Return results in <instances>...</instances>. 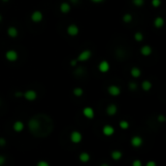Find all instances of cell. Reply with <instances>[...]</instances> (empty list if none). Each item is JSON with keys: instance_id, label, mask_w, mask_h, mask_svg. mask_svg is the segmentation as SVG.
Listing matches in <instances>:
<instances>
[{"instance_id": "19", "label": "cell", "mask_w": 166, "mask_h": 166, "mask_svg": "<svg viewBox=\"0 0 166 166\" xmlns=\"http://www.w3.org/2000/svg\"><path fill=\"white\" fill-rule=\"evenodd\" d=\"M13 128L16 132H20V131H22L23 128H24V124H23V122L22 121H17L14 122Z\"/></svg>"}, {"instance_id": "34", "label": "cell", "mask_w": 166, "mask_h": 166, "mask_svg": "<svg viewBox=\"0 0 166 166\" xmlns=\"http://www.w3.org/2000/svg\"><path fill=\"white\" fill-rule=\"evenodd\" d=\"M146 166H156V163L154 162V161H153V160H150V161L147 162Z\"/></svg>"}, {"instance_id": "9", "label": "cell", "mask_w": 166, "mask_h": 166, "mask_svg": "<svg viewBox=\"0 0 166 166\" xmlns=\"http://www.w3.org/2000/svg\"><path fill=\"white\" fill-rule=\"evenodd\" d=\"M82 139H83V136L82 134L79 132V131H73V132L70 134V140L71 142H73L74 144H79Z\"/></svg>"}, {"instance_id": "17", "label": "cell", "mask_w": 166, "mask_h": 166, "mask_svg": "<svg viewBox=\"0 0 166 166\" xmlns=\"http://www.w3.org/2000/svg\"><path fill=\"white\" fill-rule=\"evenodd\" d=\"M130 75L132 78H135V79H138L141 77L142 75V71L139 67H132L130 70Z\"/></svg>"}, {"instance_id": "38", "label": "cell", "mask_w": 166, "mask_h": 166, "mask_svg": "<svg viewBox=\"0 0 166 166\" xmlns=\"http://www.w3.org/2000/svg\"><path fill=\"white\" fill-rule=\"evenodd\" d=\"M70 1H71L73 4H77V3L79 2V0H70Z\"/></svg>"}, {"instance_id": "5", "label": "cell", "mask_w": 166, "mask_h": 166, "mask_svg": "<svg viewBox=\"0 0 166 166\" xmlns=\"http://www.w3.org/2000/svg\"><path fill=\"white\" fill-rule=\"evenodd\" d=\"M40 121H38L37 119H29V121H28V128H29V130L31 131V132H37L38 130L40 129Z\"/></svg>"}, {"instance_id": "40", "label": "cell", "mask_w": 166, "mask_h": 166, "mask_svg": "<svg viewBox=\"0 0 166 166\" xmlns=\"http://www.w3.org/2000/svg\"><path fill=\"white\" fill-rule=\"evenodd\" d=\"M100 166H110L109 164H107V163H102Z\"/></svg>"}, {"instance_id": "1", "label": "cell", "mask_w": 166, "mask_h": 166, "mask_svg": "<svg viewBox=\"0 0 166 166\" xmlns=\"http://www.w3.org/2000/svg\"><path fill=\"white\" fill-rule=\"evenodd\" d=\"M91 56H92V52L90 50H84V51H82L80 54H78L76 60H77L78 62H86V61L90 59Z\"/></svg>"}, {"instance_id": "21", "label": "cell", "mask_w": 166, "mask_h": 166, "mask_svg": "<svg viewBox=\"0 0 166 166\" xmlns=\"http://www.w3.org/2000/svg\"><path fill=\"white\" fill-rule=\"evenodd\" d=\"M79 159L81 160V162H84V163H86L89 161L90 159V156L86 151H84V153H80V156H79Z\"/></svg>"}, {"instance_id": "7", "label": "cell", "mask_w": 166, "mask_h": 166, "mask_svg": "<svg viewBox=\"0 0 166 166\" xmlns=\"http://www.w3.org/2000/svg\"><path fill=\"white\" fill-rule=\"evenodd\" d=\"M108 93L112 96H119L121 94V87L116 84H112V86H108Z\"/></svg>"}, {"instance_id": "33", "label": "cell", "mask_w": 166, "mask_h": 166, "mask_svg": "<svg viewBox=\"0 0 166 166\" xmlns=\"http://www.w3.org/2000/svg\"><path fill=\"white\" fill-rule=\"evenodd\" d=\"M6 161V158H5V156H0V166H2L3 164L5 163Z\"/></svg>"}, {"instance_id": "39", "label": "cell", "mask_w": 166, "mask_h": 166, "mask_svg": "<svg viewBox=\"0 0 166 166\" xmlns=\"http://www.w3.org/2000/svg\"><path fill=\"white\" fill-rule=\"evenodd\" d=\"M16 96H22V92H17L16 93Z\"/></svg>"}, {"instance_id": "15", "label": "cell", "mask_w": 166, "mask_h": 166, "mask_svg": "<svg viewBox=\"0 0 166 166\" xmlns=\"http://www.w3.org/2000/svg\"><path fill=\"white\" fill-rule=\"evenodd\" d=\"M7 34L10 38H17L19 36V30L15 26H9L7 29Z\"/></svg>"}, {"instance_id": "37", "label": "cell", "mask_w": 166, "mask_h": 166, "mask_svg": "<svg viewBox=\"0 0 166 166\" xmlns=\"http://www.w3.org/2000/svg\"><path fill=\"white\" fill-rule=\"evenodd\" d=\"M77 63H78V61L74 59V60H71V62H70V64H71V66H76L77 65Z\"/></svg>"}, {"instance_id": "41", "label": "cell", "mask_w": 166, "mask_h": 166, "mask_svg": "<svg viewBox=\"0 0 166 166\" xmlns=\"http://www.w3.org/2000/svg\"><path fill=\"white\" fill-rule=\"evenodd\" d=\"M2 2H4V3H7V2H9L10 1V0H1Z\"/></svg>"}, {"instance_id": "6", "label": "cell", "mask_w": 166, "mask_h": 166, "mask_svg": "<svg viewBox=\"0 0 166 166\" xmlns=\"http://www.w3.org/2000/svg\"><path fill=\"white\" fill-rule=\"evenodd\" d=\"M22 96L27 101H34L37 98V92L34 89H28L24 93H22Z\"/></svg>"}, {"instance_id": "8", "label": "cell", "mask_w": 166, "mask_h": 166, "mask_svg": "<svg viewBox=\"0 0 166 166\" xmlns=\"http://www.w3.org/2000/svg\"><path fill=\"white\" fill-rule=\"evenodd\" d=\"M111 65L107 60H102L98 64V70L101 73H107L110 71Z\"/></svg>"}, {"instance_id": "27", "label": "cell", "mask_w": 166, "mask_h": 166, "mask_svg": "<svg viewBox=\"0 0 166 166\" xmlns=\"http://www.w3.org/2000/svg\"><path fill=\"white\" fill-rule=\"evenodd\" d=\"M132 4L140 8L145 4V0H132Z\"/></svg>"}, {"instance_id": "16", "label": "cell", "mask_w": 166, "mask_h": 166, "mask_svg": "<svg viewBox=\"0 0 166 166\" xmlns=\"http://www.w3.org/2000/svg\"><path fill=\"white\" fill-rule=\"evenodd\" d=\"M116 112H118V107L115 104H110L108 105L106 108V113L108 116H114L116 115Z\"/></svg>"}, {"instance_id": "11", "label": "cell", "mask_w": 166, "mask_h": 166, "mask_svg": "<svg viewBox=\"0 0 166 166\" xmlns=\"http://www.w3.org/2000/svg\"><path fill=\"white\" fill-rule=\"evenodd\" d=\"M102 132H103V134L105 136L110 137V136H112L114 133H115V128H114L112 125L106 124V125H104V126H103Z\"/></svg>"}, {"instance_id": "30", "label": "cell", "mask_w": 166, "mask_h": 166, "mask_svg": "<svg viewBox=\"0 0 166 166\" xmlns=\"http://www.w3.org/2000/svg\"><path fill=\"white\" fill-rule=\"evenodd\" d=\"M132 166H142V161L139 159H135L132 162Z\"/></svg>"}, {"instance_id": "29", "label": "cell", "mask_w": 166, "mask_h": 166, "mask_svg": "<svg viewBox=\"0 0 166 166\" xmlns=\"http://www.w3.org/2000/svg\"><path fill=\"white\" fill-rule=\"evenodd\" d=\"M36 166H50V164L47 161H45V160H40V161L37 163Z\"/></svg>"}, {"instance_id": "36", "label": "cell", "mask_w": 166, "mask_h": 166, "mask_svg": "<svg viewBox=\"0 0 166 166\" xmlns=\"http://www.w3.org/2000/svg\"><path fill=\"white\" fill-rule=\"evenodd\" d=\"M92 3H95V4H100V3L104 2L105 0H90Z\"/></svg>"}, {"instance_id": "20", "label": "cell", "mask_w": 166, "mask_h": 166, "mask_svg": "<svg viewBox=\"0 0 166 166\" xmlns=\"http://www.w3.org/2000/svg\"><path fill=\"white\" fill-rule=\"evenodd\" d=\"M141 87L144 91H150V90L151 89V87H153V84H151V82H150L149 80H145V81L142 82Z\"/></svg>"}, {"instance_id": "18", "label": "cell", "mask_w": 166, "mask_h": 166, "mask_svg": "<svg viewBox=\"0 0 166 166\" xmlns=\"http://www.w3.org/2000/svg\"><path fill=\"white\" fill-rule=\"evenodd\" d=\"M164 19L162 17H156V19L153 20V26L156 28H161L163 25H164Z\"/></svg>"}, {"instance_id": "2", "label": "cell", "mask_w": 166, "mask_h": 166, "mask_svg": "<svg viewBox=\"0 0 166 166\" xmlns=\"http://www.w3.org/2000/svg\"><path fill=\"white\" fill-rule=\"evenodd\" d=\"M5 58L6 60H8L9 62H16L19 59V54L15 50H8L5 52Z\"/></svg>"}, {"instance_id": "3", "label": "cell", "mask_w": 166, "mask_h": 166, "mask_svg": "<svg viewBox=\"0 0 166 166\" xmlns=\"http://www.w3.org/2000/svg\"><path fill=\"white\" fill-rule=\"evenodd\" d=\"M44 19V15L40 10H35L31 13L30 20L32 22L34 23H40Z\"/></svg>"}, {"instance_id": "31", "label": "cell", "mask_w": 166, "mask_h": 166, "mask_svg": "<svg viewBox=\"0 0 166 166\" xmlns=\"http://www.w3.org/2000/svg\"><path fill=\"white\" fill-rule=\"evenodd\" d=\"M129 89L131 90H134L137 89V84L136 83H133V82H131V83H129Z\"/></svg>"}, {"instance_id": "42", "label": "cell", "mask_w": 166, "mask_h": 166, "mask_svg": "<svg viewBox=\"0 0 166 166\" xmlns=\"http://www.w3.org/2000/svg\"><path fill=\"white\" fill-rule=\"evenodd\" d=\"M1 20H2V16H1V14H0V22H1Z\"/></svg>"}, {"instance_id": "10", "label": "cell", "mask_w": 166, "mask_h": 166, "mask_svg": "<svg viewBox=\"0 0 166 166\" xmlns=\"http://www.w3.org/2000/svg\"><path fill=\"white\" fill-rule=\"evenodd\" d=\"M151 52H153V49L149 45H144L140 49V54H141L143 56H150Z\"/></svg>"}, {"instance_id": "26", "label": "cell", "mask_w": 166, "mask_h": 166, "mask_svg": "<svg viewBox=\"0 0 166 166\" xmlns=\"http://www.w3.org/2000/svg\"><path fill=\"white\" fill-rule=\"evenodd\" d=\"M119 127L121 128V129H127L128 127H129V123H128L127 121H119Z\"/></svg>"}, {"instance_id": "35", "label": "cell", "mask_w": 166, "mask_h": 166, "mask_svg": "<svg viewBox=\"0 0 166 166\" xmlns=\"http://www.w3.org/2000/svg\"><path fill=\"white\" fill-rule=\"evenodd\" d=\"M5 145H6V140L4 138H0V147H3Z\"/></svg>"}, {"instance_id": "13", "label": "cell", "mask_w": 166, "mask_h": 166, "mask_svg": "<svg viewBox=\"0 0 166 166\" xmlns=\"http://www.w3.org/2000/svg\"><path fill=\"white\" fill-rule=\"evenodd\" d=\"M131 146L134 148H139L143 145V139L140 136H134L131 138Z\"/></svg>"}, {"instance_id": "28", "label": "cell", "mask_w": 166, "mask_h": 166, "mask_svg": "<svg viewBox=\"0 0 166 166\" xmlns=\"http://www.w3.org/2000/svg\"><path fill=\"white\" fill-rule=\"evenodd\" d=\"M161 5V0H151V6L153 8H158Z\"/></svg>"}, {"instance_id": "4", "label": "cell", "mask_w": 166, "mask_h": 166, "mask_svg": "<svg viewBox=\"0 0 166 166\" xmlns=\"http://www.w3.org/2000/svg\"><path fill=\"white\" fill-rule=\"evenodd\" d=\"M66 33L68 34L69 36L75 37L80 33V28H79V26L77 24H75V23H71V24H69L67 26Z\"/></svg>"}, {"instance_id": "32", "label": "cell", "mask_w": 166, "mask_h": 166, "mask_svg": "<svg viewBox=\"0 0 166 166\" xmlns=\"http://www.w3.org/2000/svg\"><path fill=\"white\" fill-rule=\"evenodd\" d=\"M157 121H160V122H164V121H166V119H165V116H164L159 115L158 116H157Z\"/></svg>"}, {"instance_id": "24", "label": "cell", "mask_w": 166, "mask_h": 166, "mask_svg": "<svg viewBox=\"0 0 166 166\" xmlns=\"http://www.w3.org/2000/svg\"><path fill=\"white\" fill-rule=\"evenodd\" d=\"M73 94H74L76 97H81V96L84 94V89L79 86L75 87V89H73Z\"/></svg>"}, {"instance_id": "12", "label": "cell", "mask_w": 166, "mask_h": 166, "mask_svg": "<svg viewBox=\"0 0 166 166\" xmlns=\"http://www.w3.org/2000/svg\"><path fill=\"white\" fill-rule=\"evenodd\" d=\"M83 115L86 116V119H91L94 118V111L91 107H84L83 109Z\"/></svg>"}, {"instance_id": "23", "label": "cell", "mask_w": 166, "mask_h": 166, "mask_svg": "<svg viewBox=\"0 0 166 166\" xmlns=\"http://www.w3.org/2000/svg\"><path fill=\"white\" fill-rule=\"evenodd\" d=\"M133 20V16L129 13H126L122 16V22L124 23H130Z\"/></svg>"}, {"instance_id": "25", "label": "cell", "mask_w": 166, "mask_h": 166, "mask_svg": "<svg viewBox=\"0 0 166 166\" xmlns=\"http://www.w3.org/2000/svg\"><path fill=\"white\" fill-rule=\"evenodd\" d=\"M134 40H135L136 42H142V41L144 40V34L140 31H137L136 33L134 34Z\"/></svg>"}, {"instance_id": "14", "label": "cell", "mask_w": 166, "mask_h": 166, "mask_svg": "<svg viewBox=\"0 0 166 166\" xmlns=\"http://www.w3.org/2000/svg\"><path fill=\"white\" fill-rule=\"evenodd\" d=\"M59 11L62 14H68L71 11V5L68 2H62L59 5Z\"/></svg>"}, {"instance_id": "22", "label": "cell", "mask_w": 166, "mask_h": 166, "mask_svg": "<svg viewBox=\"0 0 166 166\" xmlns=\"http://www.w3.org/2000/svg\"><path fill=\"white\" fill-rule=\"evenodd\" d=\"M111 156H112V158L115 160V161H118L121 158L122 156V153L121 151H113L112 153H111Z\"/></svg>"}]
</instances>
